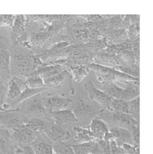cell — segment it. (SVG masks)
<instances>
[{
	"mask_svg": "<svg viewBox=\"0 0 153 154\" xmlns=\"http://www.w3.org/2000/svg\"><path fill=\"white\" fill-rule=\"evenodd\" d=\"M108 111L111 112H121L129 114L127 102L121 99L113 98Z\"/></svg>",
	"mask_w": 153,
	"mask_h": 154,
	"instance_id": "19",
	"label": "cell"
},
{
	"mask_svg": "<svg viewBox=\"0 0 153 154\" xmlns=\"http://www.w3.org/2000/svg\"><path fill=\"white\" fill-rule=\"evenodd\" d=\"M133 145L139 147V124L132 127L130 130Z\"/></svg>",
	"mask_w": 153,
	"mask_h": 154,
	"instance_id": "29",
	"label": "cell"
},
{
	"mask_svg": "<svg viewBox=\"0 0 153 154\" xmlns=\"http://www.w3.org/2000/svg\"><path fill=\"white\" fill-rule=\"evenodd\" d=\"M93 111L92 106L87 104L85 102L81 101L76 106L73 112L76 118L78 119V118L80 117H86L89 115Z\"/></svg>",
	"mask_w": 153,
	"mask_h": 154,
	"instance_id": "21",
	"label": "cell"
},
{
	"mask_svg": "<svg viewBox=\"0 0 153 154\" xmlns=\"http://www.w3.org/2000/svg\"><path fill=\"white\" fill-rule=\"evenodd\" d=\"M53 146V151L59 154H75L71 145L65 142L54 143Z\"/></svg>",
	"mask_w": 153,
	"mask_h": 154,
	"instance_id": "25",
	"label": "cell"
},
{
	"mask_svg": "<svg viewBox=\"0 0 153 154\" xmlns=\"http://www.w3.org/2000/svg\"><path fill=\"white\" fill-rule=\"evenodd\" d=\"M25 125L30 130L36 133L45 131L48 127L47 123L44 120L38 118H33L27 121Z\"/></svg>",
	"mask_w": 153,
	"mask_h": 154,
	"instance_id": "17",
	"label": "cell"
},
{
	"mask_svg": "<svg viewBox=\"0 0 153 154\" xmlns=\"http://www.w3.org/2000/svg\"><path fill=\"white\" fill-rule=\"evenodd\" d=\"M48 129L45 132L47 133L48 139L53 143L64 142L71 137L69 131L64 128L62 125L53 122L50 125L49 127L48 126Z\"/></svg>",
	"mask_w": 153,
	"mask_h": 154,
	"instance_id": "9",
	"label": "cell"
},
{
	"mask_svg": "<svg viewBox=\"0 0 153 154\" xmlns=\"http://www.w3.org/2000/svg\"><path fill=\"white\" fill-rule=\"evenodd\" d=\"M109 131L111 132L114 137L115 142L118 146H120L123 143L133 145L131 134L129 130L114 127L109 129Z\"/></svg>",
	"mask_w": 153,
	"mask_h": 154,
	"instance_id": "14",
	"label": "cell"
},
{
	"mask_svg": "<svg viewBox=\"0 0 153 154\" xmlns=\"http://www.w3.org/2000/svg\"><path fill=\"white\" fill-rule=\"evenodd\" d=\"M0 154H7L6 152H0Z\"/></svg>",
	"mask_w": 153,
	"mask_h": 154,
	"instance_id": "32",
	"label": "cell"
},
{
	"mask_svg": "<svg viewBox=\"0 0 153 154\" xmlns=\"http://www.w3.org/2000/svg\"><path fill=\"white\" fill-rule=\"evenodd\" d=\"M48 90V88L44 87H41L39 88H31L27 86L25 90L22 92V93L20 94V96L10 106L9 108H13L14 106H16L20 104L22 102H23L24 100L30 98L31 97L38 94L41 93V92L45 91Z\"/></svg>",
	"mask_w": 153,
	"mask_h": 154,
	"instance_id": "16",
	"label": "cell"
},
{
	"mask_svg": "<svg viewBox=\"0 0 153 154\" xmlns=\"http://www.w3.org/2000/svg\"><path fill=\"white\" fill-rule=\"evenodd\" d=\"M66 71H62L61 73L54 76L43 79L44 86L47 88L53 87L61 85L65 80Z\"/></svg>",
	"mask_w": 153,
	"mask_h": 154,
	"instance_id": "22",
	"label": "cell"
},
{
	"mask_svg": "<svg viewBox=\"0 0 153 154\" xmlns=\"http://www.w3.org/2000/svg\"><path fill=\"white\" fill-rule=\"evenodd\" d=\"M73 71L75 75V79L80 82L84 77L87 76L89 72V68L86 66H80L73 68Z\"/></svg>",
	"mask_w": 153,
	"mask_h": 154,
	"instance_id": "27",
	"label": "cell"
},
{
	"mask_svg": "<svg viewBox=\"0 0 153 154\" xmlns=\"http://www.w3.org/2000/svg\"><path fill=\"white\" fill-rule=\"evenodd\" d=\"M84 87L92 100L97 102L108 110L113 97H110L105 91L97 88L92 81L87 82Z\"/></svg>",
	"mask_w": 153,
	"mask_h": 154,
	"instance_id": "7",
	"label": "cell"
},
{
	"mask_svg": "<svg viewBox=\"0 0 153 154\" xmlns=\"http://www.w3.org/2000/svg\"><path fill=\"white\" fill-rule=\"evenodd\" d=\"M47 114L53 119V122L61 125L76 122L78 121L73 111L68 109L58 111L47 112Z\"/></svg>",
	"mask_w": 153,
	"mask_h": 154,
	"instance_id": "11",
	"label": "cell"
},
{
	"mask_svg": "<svg viewBox=\"0 0 153 154\" xmlns=\"http://www.w3.org/2000/svg\"><path fill=\"white\" fill-rule=\"evenodd\" d=\"M26 85L31 88H39L44 87L43 79L38 75L30 74L25 81Z\"/></svg>",
	"mask_w": 153,
	"mask_h": 154,
	"instance_id": "24",
	"label": "cell"
},
{
	"mask_svg": "<svg viewBox=\"0 0 153 154\" xmlns=\"http://www.w3.org/2000/svg\"><path fill=\"white\" fill-rule=\"evenodd\" d=\"M89 128L97 140H103L105 135L109 131L106 122L98 116L95 117L92 120Z\"/></svg>",
	"mask_w": 153,
	"mask_h": 154,
	"instance_id": "13",
	"label": "cell"
},
{
	"mask_svg": "<svg viewBox=\"0 0 153 154\" xmlns=\"http://www.w3.org/2000/svg\"><path fill=\"white\" fill-rule=\"evenodd\" d=\"M22 108H19L26 115L41 116L47 114L43 103V97L41 93L37 94L22 102ZM20 105V104H19Z\"/></svg>",
	"mask_w": 153,
	"mask_h": 154,
	"instance_id": "3",
	"label": "cell"
},
{
	"mask_svg": "<svg viewBox=\"0 0 153 154\" xmlns=\"http://www.w3.org/2000/svg\"><path fill=\"white\" fill-rule=\"evenodd\" d=\"M35 71L34 56L23 52L14 54L11 57L10 72L28 77Z\"/></svg>",
	"mask_w": 153,
	"mask_h": 154,
	"instance_id": "1",
	"label": "cell"
},
{
	"mask_svg": "<svg viewBox=\"0 0 153 154\" xmlns=\"http://www.w3.org/2000/svg\"><path fill=\"white\" fill-rule=\"evenodd\" d=\"M10 138L11 135L8 130L0 129V152H7Z\"/></svg>",
	"mask_w": 153,
	"mask_h": 154,
	"instance_id": "26",
	"label": "cell"
},
{
	"mask_svg": "<svg viewBox=\"0 0 153 154\" xmlns=\"http://www.w3.org/2000/svg\"><path fill=\"white\" fill-rule=\"evenodd\" d=\"M19 108L0 112V125L13 130L25 124L27 120L19 114Z\"/></svg>",
	"mask_w": 153,
	"mask_h": 154,
	"instance_id": "5",
	"label": "cell"
},
{
	"mask_svg": "<svg viewBox=\"0 0 153 154\" xmlns=\"http://www.w3.org/2000/svg\"><path fill=\"white\" fill-rule=\"evenodd\" d=\"M25 81L17 77H13L8 83L5 103L2 105V111L8 110L10 106L20 96L26 88Z\"/></svg>",
	"mask_w": 153,
	"mask_h": 154,
	"instance_id": "2",
	"label": "cell"
},
{
	"mask_svg": "<svg viewBox=\"0 0 153 154\" xmlns=\"http://www.w3.org/2000/svg\"><path fill=\"white\" fill-rule=\"evenodd\" d=\"M5 87H4L3 81H2V79L0 78V98L1 97L2 94L4 93V91H5Z\"/></svg>",
	"mask_w": 153,
	"mask_h": 154,
	"instance_id": "31",
	"label": "cell"
},
{
	"mask_svg": "<svg viewBox=\"0 0 153 154\" xmlns=\"http://www.w3.org/2000/svg\"><path fill=\"white\" fill-rule=\"evenodd\" d=\"M14 18V15L0 14V27L6 26L11 28Z\"/></svg>",
	"mask_w": 153,
	"mask_h": 154,
	"instance_id": "28",
	"label": "cell"
},
{
	"mask_svg": "<svg viewBox=\"0 0 153 154\" xmlns=\"http://www.w3.org/2000/svg\"><path fill=\"white\" fill-rule=\"evenodd\" d=\"M27 17L23 15H16L12 26L11 37L14 42L22 44L26 40Z\"/></svg>",
	"mask_w": 153,
	"mask_h": 154,
	"instance_id": "10",
	"label": "cell"
},
{
	"mask_svg": "<svg viewBox=\"0 0 153 154\" xmlns=\"http://www.w3.org/2000/svg\"><path fill=\"white\" fill-rule=\"evenodd\" d=\"M11 130L13 133L10 134L11 138L20 147L32 145L37 139L38 133L30 130L25 124Z\"/></svg>",
	"mask_w": 153,
	"mask_h": 154,
	"instance_id": "4",
	"label": "cell"
},
{
	"mask_svg": "<svg viewBox=\"0 0 153 154\" xmlns=\"http://www.w3.org/2000/svg\"><path fill=\"white\" fill-rule=\"evenodd\" d=\"M32 146L36 154H53L54 152L52 145L46 141L37 142L36 140Z\"/></svg>",
	"mask_w": 153,
	"mask_h": 154,
	"instance_id": "20",
	"label": "cell"
},
{
	"mask_svg": "<svg viewBox=\"0 0 153 154\" xmlns=\"http://www.w3.org/2000/svg\"><path fill=\"white\" fill-rule=\"evenodd\" d=\"M129 114L139 121V96L127 102Z\"/></svg>",
	"mask_w": 153,
	"mask_h": 154,
	"instance_id": "23",
	"label": "cell"
},
{
	"mask_svg": "<svg viewBox=\"0 0 153 154\" xmlns=\"http://www.w3.org/2000/svg\"><path fill=\"white\" fill-rule=\"evenodd\" d=\"M53 154H58V153H56V152H53Z\"/></svg>",
	"mask_w": 153,
	"mask_h": 154,
	"instance_id": "33",
	"label": "cell"
},
{
	"mask_svg": "<svg viewBox=\"0 0 153 154\" xmlns=\"http://www.w3.org/2000/svg\"><path fill=\"white\" fill-rule=\"evenodd\" d=\"M113 113V121L116 127L129 130L132 127L139 124V121L136 120L129 114L121 112Z\"/></svg>",
	"mask_w": 153,
	"mask_h": 154,
	"instance_id": "12",
	"label": "cell"
},
{
	"mask_svg": "<svg viewBox=\"0 0 153 154\" xmlns=\"http://www.w3.org/2000/svg\"><path fill=\"white\" fill-rule=\"evenodd\" d=\"M11 55L5 44L0 38V78L5 81L10 77Z\"/></svg>",
	"mask_w": 153,
	"mask_h": 154,
	"instance_id": "8",
	"label": "cell"
},
{
	"mask_svg": "<svg viewBox=\"0 0 153 154\" xmlns=\"http://www.w3.org/2000/svg\"><path fill=\"white\" fill-rule=\"evenodd\" d=\"M73 130L76 133L75 139L80 143L90 142L97 140L90 131L89 127H74Z\"/></svg>",
	"mask_w": 153,
	"mask_h": 154,
	"instance_id": "15",
	"label": "cell"
},
{
	"mask_svg": "<svg viewBox=\"0 0 153 154\" xmlns=\"http://www.w3.org/2000/svg\"><path fill=\"white\" fill-rule=\"evenodd\" d=\"M72 102L73 100L69 98L57 95L43 98V103L47 112L67 109Z\"/></svg>",
	"mask_w": 153,
	"mask_h": 154,
	"instance_id": "6",
	"label": "cell"
},
{
	"mask_svg": "<svg viewBox=\"0 0 153 154\" xmlns=\"http://www.w3.org/2000/svg\"><path fill=\"white\" fill-rule=\"evenodd\" d=\"M16 154H36L32 145H28L23 147H20L16 145L14 148Z\"/></svg>",
	"mask_w": 153,
	"mask_h": 154,
	"instance_id": "30",
	"label": "cell"
},
{
	"mask_svg": "<svg viewBox=\"0 0 153 154\" xmlns=\"http://www.w3.org/2000/svg\"><path fill=\"white\" fill-rule=\"evenodd\" d=\"M104 90H105L104 91L108 94L110 97L114 99L122 100L124 88L120 87L114 82H107L105 84Z\"/></svg>",
	"mask_w": 153,
	"mask_h": 154,
	"instance_id": "18",
	"label": "cell"
}]
</instances>
